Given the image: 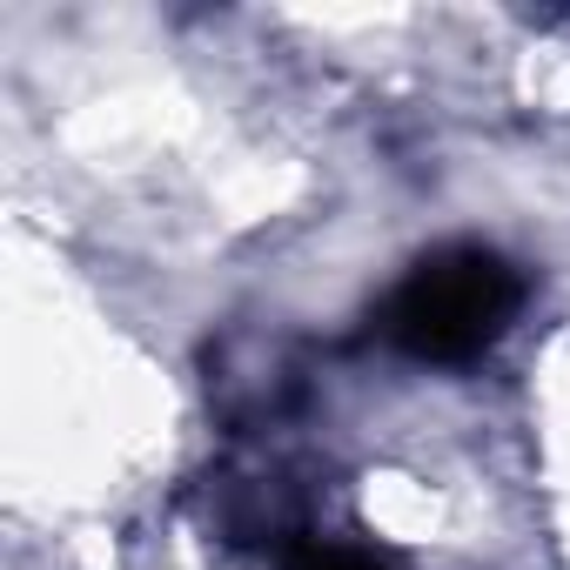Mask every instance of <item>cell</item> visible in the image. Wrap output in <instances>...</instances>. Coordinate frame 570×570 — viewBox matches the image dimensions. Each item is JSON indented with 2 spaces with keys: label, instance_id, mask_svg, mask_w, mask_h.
<instances>
[{
  "label": "cell",
  "instance_id": "cell-1",
  "mask_svg": "<svg viewBox=\"0 0 570 570\" xmlns=\"http://www.w3.org/2000/svg\"><path fill=\"white\" fill-rule=\"evenodd\" d=\"M523 303V282L490 248H443L403 275L383 303V336L416 363H470L483 356Z\"/></svg>",
  "mask_w": 570,
  "mask_h": 570
}]
</instances>
